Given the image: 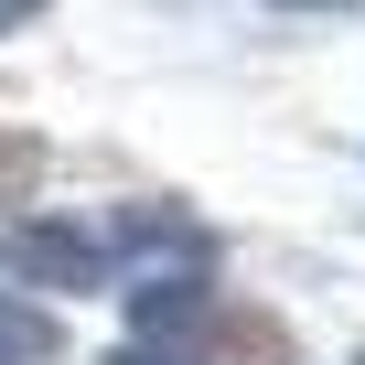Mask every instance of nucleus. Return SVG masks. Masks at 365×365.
I'll use <instances>...</instances> for the list:
<instances>
[{"label": "nucleus", "mask_w": 365, "mask_h": 365, "mask_svg": "<svg viewBox=\"0 0 365 365\" xmlns=\"http://www.w3.org/2000/svg\"><path fill=\"white\" fill-rule=\"evenodd\" d=\"M43 354H54V322L22 312L11 290H0V365H43Z\"/></svg>", "instance_id": "obj_2"}, {"label": "nucleus", "mask_w": 365, "mask_h": 365, "mask_svg": "<svg viewBox=\"0 0 365 365\" xmlns=\"http://www.w3.org/2000/svg\"><path fill=\"white\" fill-rule=\"evenodd\" d=\"M0 258L33 269V279H97V237H76V226H11Z\"/></svg>", "instance_id": "obj_1"}, {"label": "nucleus", "mask_w": 365, "mask_h": 365, "mask_svg": "<svg viewBox=\"0 0 365 365\" xmlns=\"http://www.w3.org/2000/svg\"><path fill=\"white\" fill-rule=\"evenodd\" d=\"M33 11H43V0H0V33H11V22H33Z\"/></svg>", "instance_id": "obj_4"}, {"label": "nucleus", "mask_w": 365, "mask_h": 365, "mask_svg": "<svg viewBox=\"0 0 365 365\" xmlns=\"http://www.w3.org/2000/svg\"><path fill=\"white\" fill-rule=\"evenodd\" d=\"M33 172H43V150H33L22 129H0V205H22V194H33Z\"/></svg>", "instance_id": "obj_3"}]
</instances>
